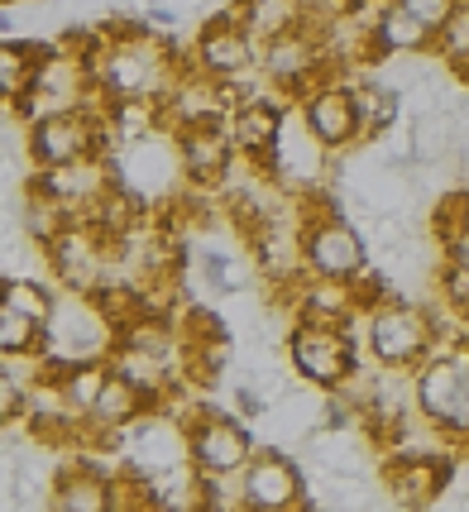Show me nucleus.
Wrapping results in <instances>:
<instances>
[{"label":"nucleus","mask_w":469,"mask_h":512,"mask_svg":"<svg viewBox=\"0 0 469 512\" xmlns=\"http://www.w3.org/2000/svg\"><path fill=\"white\" fill-rule=\"evenodd\" d=\"M302 115H307V125H312V134L326 144V149H350L364 130V111H359V91L355 87H340V82H326V87H316L312 96H307V106H302Z\"/></svg>","instance_id":"obj_8"},{"label":"nucleus","mask_w":469,"mask_h":512,"mask_svg":"<svg viewBox=\"0 0 469 512\" xmlns=\"http://www.w3.org/2000/svg\"><path fill=\"white\" fill-rule=\"evenodd\" d=\"M240 493H245V508H264V512L292 508V503H302V474H297L288 455L264 450V455H254L240 469Z\"/></svg>","instance_id":"obj_9"},{"label":"nucleus","mask_w":469,"mask_h":512,"mask_svg":"<svg viewBox=\"0 0 469 512\" xmlns=\"http://www.w3.org/2000/svg\"><path fill=\"white\" fill-rule=\"evenodd\" d=\"M230 115H206V120H187L178 125V158H182V178L192 182H216L230 168Z\"/></svg>","instance_id":"obj_7"},{"label":"nucleus","mask_w":469,"mask_h":512,"mask_svg":"<svg viewBox=\"0 0 469 512\" xmlns=\"http://www.w3.org/2000/svg\"><path fill=\"white\" fill-rule=\"evenodd\" d=\"M359 111H364V130H388L398 120V91L379 82L359 87Z\"/></svg>","instance_id":"obj_17"},{"label":"nucleus","mask_w":469,"mask_h":512,"mask_svg":"<svg viewBox=\"0 0 469 512\" xmlns=\"http://www.w3.org/2000/svg\"><path fill=\"white\" fill-rule=\"evenodd\" d=\"M29 158L39 168H72V163H91L106 149V130L96 125L91 111H53L29 120Z\"/></svg>","instance_id":"obj_4"},{"label":"nucleus","mask_w":469,"mask_h":512,"mask_svg":"<svg viewBox=\"0 0 469 512\" xmlns=\"http://www.w3.org/2000/svg\"><path fill=\"white\" fill-rule=\"evenodd\" d=\"M402 5H407V10H412V15H417L436 39H441V29L460 15V5H465V0H402Z\"/></svg>","instance_id":"obj_18"},{"label":"nucleus","mask_w":469,"mask_h":512,"mask_svg":"<svg viewBox=\"0 0 469 512\" xmlns=\"http://www.w3.org/2000/svg\"><path fill=\"white\" fill-rule=\"evenodd\" d=\"M364 345L379 369H412L431 355L436 326H431V316L407 302H379V307H369V321H364Z\"/></svg>","instance_id":"obj_3"},{"label":"nucleus","mask_w":469,"mask_h":512,"mask_svg":"<svg viewBox=\"0 0 469 512\" xmlns=\"http://www.w3.org/2000/svg\"><path fill=\"white\" fill-rule=\"evenodd\" d=\"M187 460L197 474H240L254 460V441L235 417L201 412L187 422Z\"/></svg>","instance_id":"obj_6"},{"label":"nucleus","mask_w":469,"mask_h":512,"mask_svg":"<svg viewBox=\"0 0 469 512\" xmlns=\"http://www.w3.org/2000/svg\"><path fill=\"white\" fill-rule=\"evenodd\" d=\"M350 5H359V0H350Z\"/></svg>","instance_id":"obj_21"},{"label":"nucleus","mask_w":469,"mask_h":512,"mask_svg":"<svg viewBox=\"0 0 469 512\" xmlns=\"http://www.w3.org/2000/svg\"><path fill=\"white\" fill-rule=\"evenodd\" d=\"M431 39H436V34H431L402 0H388L379 15H374V58H383V53H417V48H426Z\"/></svg>","instance_id":"obj_13"},{"label":"nucleus","mask_w":469,"mask_h":512,"mask_svg":"<svg viewBox=\"0 0 469 512\" xmlns=\"http://www.w3.org/2000/svg\"><path fill=\"white\" fill-rule=\"evenodd\" d=\"M149 402H154V393H144L130 374H120V369L111 364V374H106L101 393H96V402H91L87 422L91 426H106V431H120V426L139 422V412H144Z\"/></svg>","instance_id":"obj_11"},{"label":"nucleus","mask_w":469,"mask_h":512,"mask_svg":"<svg viewBox=\"0 0 469 512\" xmlns=\"http://www.w3.org/2000/svg\"><path fill=\"white\" fill-rule=\"evenodd\" d=\"M249 63H254V34H249V29L235 20V15L201 29V39H197V67L206 72V77H211V82H221V77H240Z\"/></svg>","instance_id":"obj_10"},{"label":"nucleus","mask_w":469,"mask_h":512,"mask_svg":"<svg viewBox=\"0 0 469 512\" xmlns=\"http://www.w3.org/2000/svg\"><path fill=\"white\" fill-rule=\"evenodd\" d=\"M417 412L446 441H469V345L422 359L417 374Z\"/></svg>","instance_id":"obj_1"},{"label":"nucleus","mask_w":469,"mask_h":512,"mask_svg":"<svg viewBox=\"0 0 469 512\" xmlns=\"http://www.w3.org/2000/svg\"><path fill=\"white\" fill-rule=\"evenodd\" d=\"M53 503L58 508H77V512L111 508V474L106 469H87V465L63 469L58 484H53Z\"/></svg>","instance_id":"obj_14"},{"label":"nucleus","mask_w":469,"mask_h":512,"mask_svg":"<svg viewBox=\"0 0 469 512\" xmlns=\"http://www.w3.org/2000/svg\"><path fill=\"white\" fill-rule=\"evenodd\" d=\"M278 134H283V111H278L273 101L249 96V101H240V106L230 111V139H235V149H245L249 158H268V149L278 144Z\"/></svg>","instance_id":"obj_12"},{"label":"nucleus","mask_w":469,"mask_h":512,"mask_svg":"<svg viewBox=\"0 0 469 512\" xmlns=\"http://www.w3.org/2000/svg\"><path fill=\"white\" fill-rule=\"evenodd\" d=\"M446 484V465L441 460H402V465L388 469V489L398 503H431L436 493Z\"/></svg>","instance_id":"obj_15"},{"label":"nucleus","mask_w":469,"mask_h":512,"mask_svg":"<svg viewBox=\"0 0 469 512\" xmlns=\"http://www.w3.org/2000/svg\"><path fill=\"white\" fill-rule=\"evenodd\" d=\"M292 369L316 388H345L350 374L359 369L355 340L345 331V321H321V316H302L288 340Z\"/></svg>","instance_id":"obj_2"},{"label":"nucleus","mask_w":469,"mask_h":512,"mask_svg":"<svg viewBox=\"0 0 469 512\" xmlns=\"http://www.w3.org/2000/svg\"><path fill=\"white\" fill-rule=\"evenodd\" d=\"M240 412H249V417H254V412H259V398H254V393H249V388H240Z\"/></svg>","instance_id":"obj_20"},{"label":"nucleus","mask_w":469,"mask_h":512,"mask_svg":"<svg viewBox=\"0 0 469 512\" xmlns=\"http://www.w3.org/2000/svg\"><path fill=\"white\" fill-rule=\"evenodd\" d=\"M446 249H450V264L469 268V197H455V221L446 230Z\"/></svg>","instance_id":"obj_19"},{"label":"nucleus","mask_w":469,"mask_h":512,"mask_svg":"<svg viewBox=\"0 0 469 512\" xmlns=\"http://www.w3.org/2000/svg\"><path fill=\"white\" fill-rule=\"evenodd\" d=\"M302 264L312 268L316 278L359 283L364 268H369V254H364V240L340 216H316V221L302 225Z\"/></svg>","instance_id":"obj_5"},{"label":"nucleus","mask_w":469,"mask_h":512,"mask_svg":"<svg viewBox=\"0 0 469 512\" xmlns=\"http://www.w3.org/2000/svg\"><path fill=\"white\" fill-rule=\"evenodd\" d=\"M0 307H15V312L34 316V321H53V297H48L34 278H5V292H0Z\"/></svg>","instance_id":"obj_16"}]
</instances>
